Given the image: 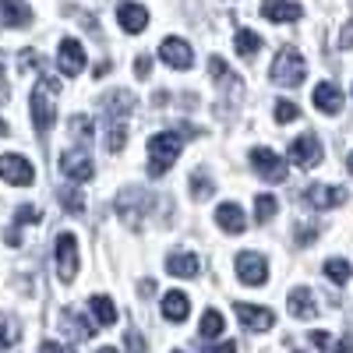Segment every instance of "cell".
<instances>
[{
	"mask_svg": "<svg viewBox=\"0 0 353 353\" xmlns=\"http://www.w3.org/2000/svg\"><path fill=\"white\" fill-rule=\"evenodd\" d=\"M297 117H301L297 103H290V99H279V103H276V121H279V124H293Z\"/></svg>",
	"mask_w": 353,
	"mask_h": 353,
	"instance_id": "34",
	"label": "cell"
},
{
	"mask_svg": "<svg viewBox=\"0 0 353 353\" xmlns=\"http://www.w3.org/2000/svg\"><path fill=\"white\" fill-rule=\"evenodd\" d=\"M39 209H32V205H21V209L14 212V226H25V223H39Z\"/></svg>",
	"mask_w": 353,
	"mask_h": 353,
	"instance_id": "36",
	"label": "cell"
},
{
	"mask_svg": "<svg viewBox=\"0 0 353 353\" xmlns=\"http://www.w3.org/2000/svg\"><path fill=\"white\" fill-rule=\"evenodd\" d=\"M159 57H163V64H170V68H176V71H188V68L194 64V53H191V46H188L184 39H176V36L163 39Z\"/></svg>",
	"mask_w": 353,
	"mask_h": 353,
	"instance_id": "12",
	"label": "cell"
},
{
	"mask_svg": "<svg viewBox=\"0 0 353 353\" xmlns=\"http://www.w3.org/2000/svg\"><path fill=\"white\" fill-rule=\"evenodd\" d=\"M14 339H18V325H14L11 318H4V314H0V350H4V346H11Z\"/></svg>",
	"mask_w": 353,
	"mask_h": 353,
	"instance_id": "35",
	"label": "cell"
},
{
	"mask_svg": "<svg viewBox=\"0 0 353 353\" xmlns=\"http://www.w3.org/2000/svg\"><path fill=\"white\" fill-rule=\"evenodd\" d=\"M28 106H32V121H36L39 138H46L50 128H53V121H57V81H53V78H43V81L32 88V99H28Z\"/></svg>",
	"mask_w": 353,
	"mask_h": 353,
	"instance_id": "2",
	"label": "cell"
},
{
	"mask_svg": "<svg viewBox=\"0 0 353 353\" xmlns=\"http://www.w3.org/2000/svg\"><path fill=\"white\" fill-rule=\"evenodd\" d=\"M339 46H343V50H350V46H353V18L343 25V32H339Z\"/></svg>",
	"mask_w": 353,
	"mask_h": 353,
	"instance_id": "39",
	"label": "cell"
},
{
	"mask_svg": "<svg viewBox=\"0 0 353 353\" xmlns=\"http://www.w3.org/2000/svg\"><path fill=\"white\" fill-rule=\"evenodd\" d=\"M307 78V64L297 50H279L276 53V64H272V81L286 85V88H297Z\"/></svg>",
	"mask_w": 353,
	"mask_h": 353,
	"instance_id": "4",
	"label": "cell"
},
{
	"mask_svg": "<svg viewBox=\"0 0 353 353\" xmlns=\"http://www.w3.org/2000/svg\"><path fill=\"white\" fill-rule=\"evenodd\" d=\"M39 353H78L74 346H64V343H53V339H46L43 346H39Z\"/></svg>",
	"mask_w": 353,
	"mask_h": 353,
	"instance_id": "37",
	"label": "cell"
},
{
	"mask_svg": "<svg viewBox=\"0 0 353 353\" xmlns=\"http://www.w3.org/2000/svg\"><path fill=\"white\" fill-rule=\"evenodd\" d=\"M57 68H61L68 78L81 74V68H85V50H81V43H78L74 36L61 39V50H57Z\"/></svg>",
	"mask_w": 353,
	"mask_h": 353,
	"instance_id": "11",
	"label": "cell"
},
{
	"mask_svg": "<svg viewBox=\"0 0 353 353\" xmlns=\"http://www.w3.org/2000/svg\"><path fill=\"white\" fill-rule=\"evenodd\" d=\"M128 350L131 353H145V343H141V336L134 329H128Z\"/></svg>",
	"mask_w": 353,
	"mask_h": 353,
	"instance_id": "40",
	"label": "cell"
},
{
	"mask_svg": "<svg viewBox=\"0 0 353 353\" xmlns=\"http://www.w3.org/2000/svg\"><path fill=\"white\" fill-rule=\"evenodd\" d=\"M173 353H184V350H173Z\"/></svg>",
	"mask_w": 353,
	"mask_h": 353,
	"instance_id": "49",
	"label": "cell"
},
{
	"mask_svg": "<svg viewBox=\"0 0 353 353\" xmlns=\"http://www.w3.org/2000/svg\"><path fill=\"white\" fill-rule=\"evenodd\" d=\"M346 166H350V173H353V152H350V159H346Z\"/></svg>",
	"mask_w": 353,
	"mask_h": 353,
	"instance_id": "47",
	"label": "cell"
},
{
	"mask_svg": "<svg viewBox=\"0 0 353 353\" xmlns=\"http://www.w3.org/2000/svg\"><path fill=\"white\" fill-rule=\"evenodd\" d=\"M311 343L325 350V346H329V332H311Z\"/></svg>",
	"mask_w": 353,
	"mask_h": 353,
	"instance_id": "43",
	"label": "cell"
},
{
	"mask_svg": "<svg viewBox=\"0 0 353 353\" xmlns=\"http://www.w3.org/2000/svg\"><path fill=\"white\" fill-rule=\"evenodd\" d=\"M293 353H301V350H293Z\"/></svg>",
	"mask_w": 353,
	"mask_h": 353,
	"instance_id": "50",
	"label": "cell"
},
{
	"mask_svg": "<svg viewBox=\"0 0 353 353\" xmlns=\"http://www.w3.org/2000/svg\"><path fill=\"white\" fill-rule=\"evenodd\" d=\"M166 272H170V276H181V279H194V276L201 272V261H198V254H191V251H176V254L166 258Z\"/></svg>",
	"mask_w": 353,
	"mask_h": 353,
	"instance_id": "17",
	"label": "cell"
},
{
	"mask_svg": "<svg viewBox=\"0 0 353 353\" xmlns=\"http://www.w3.org/2000/svg\"><path fill=\"white\" fill-rule=\"evenodd\" d=\"M219 332H223V314H219L216 307H209V311L201 314V325H198V336H201V339H216Z\"/></svg>",
	"mask_w": 353,
	"mask_h": 353,
	"instance_id": "27",
	"label": "cell"
},
{
	"mask_svg": "<svg viewBox=\"0 0 353 353\" xmlns=\"http://www.w3.org/2000/svg\"><path fill=\"white\" fill-rule=\"evenodd\" d=\"M61 201L71 216H81L85 212V201H81V191L78 188H61Z\"/></svg>",
	"mask_w": 353,
	"mask_h": 353,
	"instance_id": "32",
	"label": "cell"
},
{
	"mask_svg": "<svg viewBox=\"0 0 353 353\" xmlns=\"http://www.w3.org/2000/svg\"><path fill=\"white\" fill-rule=\"evenodd\" d=\"M290 163L301 170H314L321 163V141L314 134H301L297 141L290 145Z\"/></svg>",
	"mask_w": 353,
	"mask_h": 353,
	"instance_id": "8",
	"label": "cell"
},
{
	"mask_svg": "<svg viewBox=\"0 0 353 353\" xmlns=\"http://www.w3.org/2000/svg\"><path fill=\"white\" fill-rule=\"evenodd\" d=\"M188 314H191V301L184 297L181 290H170L163 297V318L166 321H184Z\"/></svg>",
	"mask_w": 353,
	"mask_h": 353,
	"instance_id": "20",
	"label": "cell"
},
{
	"mask_svg": "<svg viewBox=\"0 0 353 353\" xmlns=\"http://www.w3.org/2000/svg\"><path fill=\"white\" fill-rule=\"evenodd\" d=\"M32 21V8L25 0H0V28H21Z\"/></svg>",
	"mask_w": 353,
	"mask_h": 353,
	"instance_id": "15",
	"label": "cell"
},
{
	"mask_svg": "<svg viewBox=\"0 0 353 353\" xmlns=\"http://www.w3.org/2000/svg\"><path fill=\"white\" fill-rule=\"evenodd\" d=\"M311 99H314V106L321 110V113H339L343 110V92L332 85V81H321V85H314V92H311Z\"/></svg>",
	"mask_w": 353,
	"mask_h": 353,
	"instance_id": "18",
	"label": "cell"
},
{
	"mask_svg": "<svg viewBox=\"0 0 353 353\" xmlns=\"http://www.w3.org/2000/svg\"><path fill=\"white\" fill-rule=\"evenodd\" d=\"M71 134L78 141V149H88L92 145V121L88 117H71Z\"/></svg>",
	"mask_w": 353,
	"mask_h": 353,
	"instance_id": "28",
	"label": "cell"
},
{
	"mask_svg": "<svg viewBox=\"0 0 353 353\" xmlns=\"http://www.w3.org/2000/svg\"><path fill=\"white\" fill-rule=\"evenodd\" d=\"M233 311H237V318H241V325L248 329V332H269L272 325H276V314L269 311V307H254V304H233Z\"/></svg>",
	"mask_w": 353,
	"mask_h": 353,
	"instance_id": "9",
	"label": "cell"
},
{
	"mask_svg": "<svg viewBox=\"0 0 353 353\" xmlns=\"http://www.w3.org/2000/svg\"><path fill=\"white\" fill-rule=\"evenodd\" d=\"M0 99H8V78H4V68H0Z\"/></svg>",
	"mask_w": 353,
	"mask_h": 353,
	"instance_id": "45",
	"label": "cell"
},
{
	"mask_svg": "<svg viewBox=\"0 0 353 353\" xmlns=\"http://www.w3.org/2000/svg\"><path fill=\"white\" fill-rule=\"evenodd\" d=\"M53 261H57V279L61 283H74L78 276V237L74 233H57V244H53Z\"/></svg>",
	"mask_w": 353,
	"mask_h": 353,
	"instance_id": "3",
	"label": "cell"
},
{
	"mask_svg": "<svg viewBox=\"0 0 353 353\" xmlns=\"http://www.w3.org/2000/svg\"><path fill=\"white\" fill-rule=\"evenodd\" d=\"M276 209H279V201H276L272 194H258V198H254V219H258V223H269V219L276 216Z\"/></svg>",
	"mask_w": 353,
	"mask_h": 353,
	"instance_id": "31",
	"label": "cell"
},
{
	"mask_svg": "<svg viewBox=\"0 0 353 353\" xmlns=\"http://www.w3.org/2000/svg\"><path fill=\"white\" fill-rule=\"evenodd\" d=\"M216 223H219V230H226V233H244V226H248L241 205H233V201H223L219 209H216Z\"/></svg>",
	"mask_w": 353,
	"mask_h": 353,
	"instance_id": "19",
	"label": "cell"
},
{
	"mask_svg": "<svg viewBox=\"0 0 353 353\" xmlns=\"http://www.w3.org/2000/svg\"><path fill=\"white\" fill-rule=\"evenodd\" d=\"M209 71H212V78H216L223 88H233V92H241V78L233 74V71H226L223 57H212V61H209Z\"/></svg>",
	"mask_w": 353,
	"mask_h": 353,
	"instance_id": "25",
	"label": "cell"
},
{
	"mask_svg": "<svg viewBox=\"0 0 353 353\" xmlns=\"http://www.w3.org/2000/svg\"><path fill=\"white\" fill-rule=\"evenodd\" d=\"M117 21H121V28L128 36H138L145 25H149V11H145L141 4H121L117 8Z\"/></svg>",
	"mask_w": 353,
	"mask_h": 353,
	"instance_id": "16",
	"label": "cell"
},
{
	"mask_svg": "<svg viewBox=\"0 0 353 353\" xmlns=\"http://www.w3.org/2000/svg\"><path fill=\"white\" fill-rule=\"evenodd\" d=\"M237 276L248 286H261L265 279H269V261H265L261 254H254V251H244V254H237Z\"/></svg>",
	"mask_w": 353,
	"mask_h": 353,
	"instance_id": "10",
	"label": "cell"
},
{
	"mask_svg": "<svg viewBox=\"0 0 353 353\" xmlns=\"http://www.w3.org/2000/svg\"><path fill=\"white\" fill-rule=\"evenodd\" d=\"M251 166L258 170L261 181H269V184H283L286 181V159H279L272 149H265V145L251 149Z\"/></svg>",
	"mask_w": 353,
	"mask_h": 353,
	"instance_id": "6",
	"label": "cell"
},
{
	"mask_svg": "<svg viewBox=\"0 0 353 353\" xmlns=\"http://www.w3.org/2000/svg\"><path fill=\"white\" fill-rule=\"evenodd\" d=\"M233 43H237V53L244 57V61H251V57L261 50V39H258V32H251V28H241V32L233 36Z\"/></svg>",
	"mask_w": 353,
	"mask_h": 353,
	"instance_id": "26",
	"label": "cell"
},
{
	"mask_svg": "<svg viewBox=\"0 0 353 353\" xmlns=\"http://www.w3.org/2000/svg\"><path fill=\"white\" fill-rule=\"evenodd\" d=\"M0 134H8V124L4 121H0Z\"/></svg>",
	"mask_w": 353,
	"mask_h": 353,
	"instance_id": "48",
	"label": "cell"
},
{
	"mask_svg": "<svg viewBox=\"0 0 353 353\" xmlns=\"http://www.w3.org/2000/svg\"><path fill=\"white\" fill-rule=\"evenodd\" d=\"M61 321H64V325H71V329H74V336H81V339H92V336H96V325H92V321L78 318L74 311H64V314H61Z\"/></svg>",
	"mask_w": 353,
	"mask_h": 353,
	"instance_id": "30",
	"label": "cell"
},
{
	"mask_svg": "<svg viewBox=\"0 0 353 353\" xmlns=\"http://www.w3.org/2000/svg\"><path fill=\"white\" fill-rule=\"evenodd\" d=\"M134 110V96L131 92H113V96H106V117H117V121H124V117Z\"/></svg>",
	"mask_w": 353,
	"mask_h": 353,
	"instance_id": "22",
	"label": "cell"
},
{
	"mask_svg": "<svg viewBox=\"0 0 353 353\" xmlns=\"http://www.w3.org/2000/svg\"><path fill=\"white\" fill-rule=\"evenodd\" d=\"M124 141H128V128H124V121H117V117H106V149H110V152H121V149H124Z\"/></svg>",
	"mask_w": 353,
	"mask_h": 353,
	"instance_id": "23",
	"label": "cell"
},
{
	"mask_svg": "<svg viewBox=\"0 0 353 353\" xmlns=\"http://www.w3.org/2000/svg\"><path fill=\"white\" fill-rule=\"evenodd\" d=\"M61 173L64 176H71L74 184H85V181H92V173H96V163H92V156H88V149H68V152H61Z\"/></svg>",
	"mask_w": 353,
	"mask_h": 353,
	"instance_id": "5",
	"label": "cell"
},
{
	"mask_svg": "<svg viewBox=\"0 0 353 353\" xmlns=\"http://www.w3.org/2000/svg\"><path fill=\"white\" fill-rule=\"evenodd\" d=\"M134 74H138V78H149V74H152V61H149V53L134 61Z\"/></svg>",
	"mask_w": 353,
	"mask_h": 353,
	"instance_id": "38",
	"label": "cell"
},
{
	"mask_svg": "<svg viewBox=\"0 0 353 353\" xmlns=\"http://www.w3.org/2000/svg\"><path fill=\"white\" fill-rule=\"evenodd\" d=\"M0 181H8L14 188H28V184L36 181V170H32V163H28V159L8 152V156H0Z\"/></svg>",
	"mask_w": 353,
	"mask_h": 353,
	"instance_id": "7",
	"label": "cell"
},
{
	"mask_svg": "<svg viewBox=\"0 0 353 353\" xmlns=\"http://www.w3.org/2000/svg\"><path fill=\"white\" fill-rule=\"evenodd\" d=\"M194 134V128H184V131H159L152 141H149V176H163L176 159H181V149H184V138Z\"/></svg>",
	"mask_w": 353,
	"mask_h": 353,
	"instance_id": "1",
	"label": "cell"
},
{
	"mask_svg": "<svg viewBox=\"0 0 353 353\" xmlns=\"http://www.w3.org/2000/svg\"><path fill=\"white\" fill-rule=\"evenodd\" d=\"M350 198L346 188H325V184H311L304 191V201L311 205V209H336V205H343Z\"/></svg>",
	"mask_w": 353,
	"mask_h": 353,
	"instance_id": "13",
	"label": "cell"
},
{
	"mask_svg": "<svg viewBox=\"0 0 353 353\" xmlns=\"http://www.w3.org/2000/svg\"><path fill=\"white\" fill-rule=\"evenodd\" d=\"M336 353H353V339H350V336H346V339H339Z\"/></svg>",
	"mask_w": 353,
	"mask_h": 353,
	"instance_id": "44",
	"label": "cell"
},
{
	"mask_svg": "<svg viewBox=\"0 0 353 353\" xmlns=\"http://www.w3.org/2000/svg\"><path fill=\"white\" fill-rule=\"evenodd\" d=\"M212 194V181L205 173H191V198L201 201V198H209Z\"/></svg>",
	"mask_w": 353,
	"mask_h": 353,
	"instance_id": "33",
	"label": "cell"
},
{
	"mask_svg": "<svg viewBox=\"0 0 353 353\" xmlns=\"http://www.w3.org/2000/svg\"><path fill=\"white\" fill-rule=\"evenodd\" d=\"M99 353H121V350H113V346H103V350H99Z\"/></svg>",
	"mask_w": 353,
	"mask_h": 353,
	"instance_id": "46",
	"label": "cell"
},
{
	"mask_svg": "<svg viewBox=\"0 0 353 353\" xmlns=\"http://www.w3.org/2000/svg\"><path fill=\"white\" fill-rule=\"evenodd\" d=\"M205 353H237V343L226 339V343H219V346H212V350H205Z\"/></svg>",
	"mask_w": 353,
	"mask_h": 353,
	"instance_id": "42",
	"label": "cell"
},
{
	"mask_svg": "<svg viewBox=\"0 0 353 353\" xmlns=\"http://www.w3.org/2000/svg\"><path fill=\"white\" fill-rule=\"evenodd\" d=\"M286 307H290L293 318H314V314H318V304H314V293H311V290H293L290 301H286Z\"/></svg>",
	"mask_w": 353,
	"mask_h": 353,
	"instance_id": "21",
	"label": "cell"
},
{
	"mask_svg": "<svg viewBox=\"0 0 353 353\" xmlns=\"http://www.w3.org/2000/svg\"><path fill=\"white\" fill-rule=\"evenodd\" d=\"M325 276L332 279V283H350V276H353V269H350V261L346 258H329L325 261Z\"/></svg>",
	"mask_w": 353,
	"mask_h": 353,
	"instance_id": "29",
	"label": "cell"
},
{
	"mask_svg": "<svg viewBox=\"0 0 353 353\" xmlns=\"http://www.w3.org/2000/svg\"><path fill=\"white\" fill-rule=\"evenodd\" d=\"M88 307H92V314L99 318V325H113L117 321V307H113V301L106 297V293H96V297L88 301Z\"/></svg>",
	"mask_w": 353,
	"mask_h": 353,
	"instance_id": "24",
	"label": "cell"
},
{
	"mask_svg": "<svg viewBox=\"0 0 353 353\" xmlns=\"http://www.w3.org/2000/svg\"><path fill=\"white\" fill-rule=\"evenodd\" d=\"M301 14H304V8L297 4V0H265V4H261V18H269V21H276V25L297 21Z\"/></svg>",
	"mask_w": 353,
	"mask_h": 353,
	"instance_id": "14",
	"label": "cell"
},
{
	"mask_svg": "<svg viewBox=\"0 0 353 353\" xmlns=\"http://www.w3.org/2000/svg\"><path fill=\"white\" fill-rule=\"evenodd\" d=\"M314 237H318V230H311V226H301L297 230V244H311Z\"/></svg>",
	"mask_w": 353,
	"mask_h": 353,
	"instance_id": "41",
	"label": "cell"
}]
</instances>
